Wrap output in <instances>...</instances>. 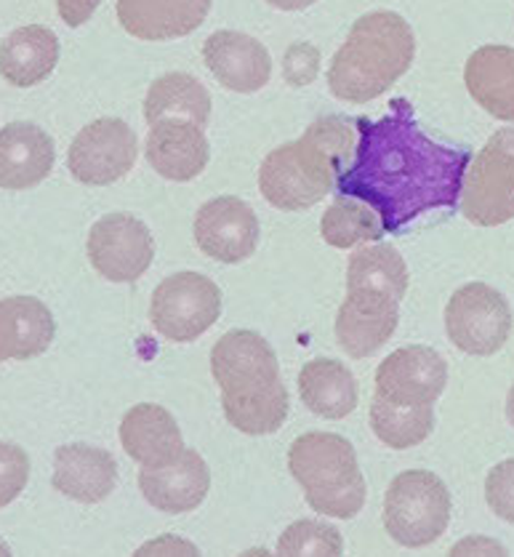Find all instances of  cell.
I'll return each mask as SVG.
<instances>
[{
  "label": "cell",
  "instance_id": "5bb4252c",
  "mask_svg": "<svg viewBox=\"0 0 514 557\" xmlns=\"http://www.w3.org/2000/svg\"><path fill=\"white\" fill-rule=\"evenodd\" d=\"M400 323V301L376 288L347 292L336 315V342L354 360L371 358L392 339Z\"/></svg>",
  "mask_w": 514,
  "mask_h": 557
},
{
  "label": "cell",
  "instance_id": "d590c367",
  "mask_svg": "<svg viewBox=\"0 0 514 557\" xmlns=\"http://www.w3.org/2000/svg\"><path fill=\"white\" fill-rule=\"evenodd\" d=\"M464 553H480V555H506V549L501 547L499 542L493 539H464L453 547V555H464Z\"/></svg>",
  "mask_w": 514,
  "mask_h": 557
},
{
  "label": "cell",
  "instance_id": "e0dca14e",
  "mask_svg": "<svg viewBox=\"0 0 514 557\" xmlns=\"http://www.w3.org/2000/svg\"><path fill=\"white\" fill-rule=\"evenodd\" d=\"M147 163L168 182H192L205 171L211 147L203 128L181 117H165L150 126L145 147Z\"/></svg>",
  "mask_w": 514,
  "mask_h": 557
},
{
  "label": "cell",
  "instance_id": "277c9868",
  "mask_svg": "<svg viewBox=\"0 0 514 557\" xmlns=\"http://www.w3.org/2000/svg\"><path fill=\"white\" fill-rule=\"evenodd\" d=\"M413 57L416 38L403 16L371 11L354 22L344 46L330 59V94L350 104L374 102L411 70Z\"/></svg>",
  "mask_w": 514,
  "mask_h": 557
},
{
  "label": "cell",
  "instance_id": "d4e9b609",
  "mask_svg": "<svg viewBox=\"0 0 514 557\" xmlns=\"http://www.w3.org/2000/svg\"><path fill=\"white\" fill-rule=\"evenodd\" d=\"M299 395L301 403L310 408L315 417L344 419L358 408L360 389L354 373L344 363L330 358L310 360L299 373Z\"/></svg>",
  "mask_w": 514,
  "mask_h": 557
},
{
  "label": "cell",
  "instance_id": "ac0fdd59",
  "mask_svg": "<svg viewBox=\"0 0 514 557\" xmlns=\"http://www.w3.org/2000/svg\"><path fill=\"white\" fill-rule=\"evenodd\" d=\"M57 147L38 123L14 121L0 128V187L9 193L38 187L54 171Z\"/></svg>",
  "mask_w": 514,
  "mask_h": 557
},
{
  "label": "cell",
  "instance_id": "4fadbf2b",
  "mask_svg": "<svg viewBox=\"0 0 514 557\" xmlns=\"http://www.w3.org/2000/svg\"><path fill=\"white\" fill-rule=\"evenodd\" d=\"M192 230L200 251L222 264H240L251 259L262 235L256 213L235 195H222L200 206Z\"/></svg>",
  "mask_w": 514,
  "mask_h": 557
},
{
  "label": "cell",
  "instance_id": "484cf974",
  "mask_svg": "<svg viewBox=\"0 0 514 557\" xmlns=\"http://www.w3.org/2000/svg\"><path fill=\"white\" fill-rule=\"evenodd\" d=\"M165 117L198 123L200 128L211 121V94L198 78L187 73H165L152 81L145 97V121L158 123Z\"/></svg>",
  "mask_w": 514,
  "mask_h": 557
},
{
  "label": "cell",
  "instance_id": "52a82bcc",
  "mask_svg": "<svg viewBox=\"0 0 514 557\" xmlns=\"http://www.w3.org/2000/svg\"><path fill=\"white\" fill-rule=\"evenodd\" d=\"M466 222L499 227L514 219V128H501L464 171L459 198Z\"/></svg>",
  "mask_w": 514,
  "mask_h": 557
},
{
  "label": "cell",
  "instance_id": "ffe728a7",
  "mask_svg": "<svg viewBox=\"0 0 514 557\" xmlns=\"http://www.w3.org/2000/svg\"><path fill=\"white\" fill-rule=\"evenodd\" d=\"M51 485L59 494L80 505H99L115 491L117 461L104 448L86 446V443L62 446L54 454Z\"/></svg>",
  "mask_w": 514,
  "mask_h": 557
},
{
  "label": "cell",
  "instance_id": "ba28073f",
  "mask_svg": "<svg viewBox=\"0 0 514 557\" xmlns=\"http://www.w3.org/2000/svg\"><path fill=\"white\" fill-rule=\"evenodd\" d=\"M222 315V292L200 272H176L152 292V329L176 345L203 336Z\"/></svg>",
  "mask_w": 514,
  "mask_h": 557
},
{
  "label": "cell",
  "instance_id": "83f0119b",
  "mask_svg": "<svg viewBox=\"0 0 514 557\" xmlns=\"http://www.w3.org/2000/svg\"><path fill=\"white\" fill-rule=\"evenodd\" d=\"M371 426L387 448L408 451L432 435L435 411L432 406H394L381 398L371 403Z\"/></svg>",
  "mask_w": 514,
  "mask_h": 557
},
{
  "label": "cell",
  "instance_id": "4dcf8cb0",
  "mask_svg": "<svg viewBox=\"0 0 514 557\" xmlns=\"http://www.w3.org/2000/svg\"><path fill=\"white\" fill-rule=\"evenodd\" d=\"M29 456L16 443H0V509L9 507L25 491Z\"/></svg>",
  "mask_w": 514,
  "mask_h": 557
},
{
  "label": "cell",
  "instance_id": "1f68e13d",
  "mask_svg": "<svg viewBox=\"0 0 514 557\" xmlns=\"http://www.w3.org/2000/svg\"><path fill=\"white\" fill-rule=\"evenodd\" d=\"M486 502L496 518L514 525V459L501 461L488 472Z\"/></svg>",
  "mask_w": 514,
  "mask_h": 557
},
{
  "label": "cell",
  "instance_id": "d6986e66",
  "mask_svg": "<svg viewBox=\"0 0 514 557\" xmlns=\"http://www.w3.org/2000/svg\"><path fill=\"white\" fill-rule=\"evenodd\" d=\"M214 0H117V22L131 38L161 44L185 38L205 22Z\"/></svg>",
  "mask_w": 514,
  "mask_h": 557
},
{
  "label": "cell",
  "instance_id": "f546056e",
  "mask_svg": "<svg viewBox=\"0 0 514 557\" xmlns=\"http://www.w3.org/2000/svg\"><path fill=\"white\" fill-rule=\"evenodd\" d=\"M344 553V539L334 525L321 520H299L288 525L277 539V555H325L336 557Z\"/></svg>",
  "mask_w": 514,
  "mask_h": 557
},
{
  "label": "cell",
  "instance_id": "30bf717a",
  "mask_svg": "<svg viewBox=\"0 0 514 557\" xmlns=\"http://www.w3.org/2000/svg\"><path fill=\"white\" fill-rule=\"evenodd\" d=\"M139 139L121 117H99L80 128L67 152V169L75 182L88 187H108L134 169Z\"/></svg>",
  "mask_w": 514,
  "mask_h": 557
},
{
  "label": "cell",
  "instance_id": "7a4b0ae2",
  "mask_svg": "<svg viewBox=\"0 0 514 557\" xmlns=\"http://www.w3.org/2000/svg\"><path fill=\"white\" fill-rule=\"evenodd\" d=\"M358 128L350 117L325 115L304 136L275 147L259 169L264 200L280 211H304L317 206L352 165Z\"/></svg>",
  "mask_w": 514,
  "mask_h": 557
},
{
  "label": "cell",
  "instance_id": "d6a6232c",
  "mask_svg": "<svg viewBox=\"0 0 514 557\" xmlns=\"http://www.w3.org/2000/svg\"><path fill=\"white\" fill-rule=\"evenodd\" d=\"M321 73V51L312 44H293L283 57V78L288 86L304 88Z\"/></svg>",
  "mask_w": 514,
  "mask_h": 557
},
{
  "label": "cell",
  "instance_id": "5b68a950",
  "mask_svg": "<svg viewBox=\"0 0 514 557\" xmlns=\"http://www.w3.org/2000/svg\"><path fill=\"white\" fill-rule=\"evenodd\" d=\"M288 470L315 512L352 520L365 505L368 485L360 472L358 454L336 432H306L288 448Z\"/></svg>",
  "mask_w": 514,
  "mask_h": 557
},
{
  "label": "cell",
  "instance_id": "3957f363",
  "mask_svg": "<svg viewBox=\"0 0 514 557\" xmlns=\"http://www.w3.org/2000/svg\"><path fill=\"white\" fill-rule=\"evenodd\" d=\"M211 373L222 389L224 417L243 435H269L288 419L291 398L280 363L256 331L224 334L211 349Z\"/></svg>",
  "mask_w": 514,
  "mask_h": 557
},
{
  "label": "cell",
  "instance_id": "8fae6325",
  "mask_svg": "<svg viewBox=\"0 0 514 557\" xmlns=\"http://www.w3.org/2000/svg\"><path fill=\"white\" fill-rule=\"evenodd\" d=\"M88 262L110 283H134L155 259V240L141 219L131 213H108L88 233Z\"/></svg>",
  "mask_w": 514,
  "mask_h": 557
},
{
  "label": "cell",
  "instance_id": "2e32d148",
  "mask_svg": "<svg viewBox=\"0 0 514 557\" xmlns=\"http://www.w3.org/2000/svg\"><path fill=\"white\" fill-rule=\"evenodd\" d=\"M139 491L152 507L168 515L198 509L211 491V470L192 448H185L163 467H141Z\"/></svg>",
  "mask_w": 514,
  "mask_h": 557
},
{
  "label": "cell",
  "instance_id": "8992f818",
  "mask_svg": "<svg viewBox=\"0 0 514 557\" xmlns=\"http://www.w3.org/2000/svg\"><path fill=\"white\" fill-rule=\"evenodd\" d=\"M451 509V491L435 472L405 470L384 496V529L400 547H429L448 531Z\"/></svg>",
  "mask_w": 514,
  "mask_h": 557
},
{
  "label": "cell",
  "instance_id": "e575fe53",
  "mask_svg": "<svg viewBox=\"0 0 514 557\" xmlns=\"http://www.w3.org/2000/svg\"><path fill=\"white\" fill-rule=\"evenodd\" d=\"M147 553H155V555H171V553L198 555V547H195V544H190V542H181V539L161 536V539H158V542L145 544V547L139 549V555H147Z\"/></svg>",
  "mask_w": 514,
  "mask_h": 557
},
{
  "label": "cell",
  "instance_id": "836d02e7",
  "mask_svg": "<svg viewBox=\"0 0 514 557\" xmlns=\"http://www.w3.org/2000/svg\"><path fill=\"white\" fill-rule=\"evenodd\" d=\"M102 0H57V11L67 27H83Z\"/></svg>",
  "mask_w": 514,
  "mask_h": 557
},
{
  "label": "cell",
  "instance_id": "8d00e7d4",
  "mask_svg": "<svg viewBox=\"0 0 514 557\" xmlns=\"http://www.w3.org/2000/svg\"><path fill=\"white\" fill-rule=\"evenodd\" d=\"M269 3L272 9H280V11H306L310 5H315L317 0H264Z\"/></svg>",
  "mask_w": 514,
  "mask_h": 557
},
{
  "label": "cell",
  "instance_id": "f1b7e54d",
  "mask_svg": "<svg viewBox=\"0 0 514 557\" xmlns=\"http://www.w3.org/2000/svg\"><path fill=\"white\" fill-rule=\"evenodd\" d=\"M321 235L328 246L352 248L358 243H379L387 230H384L379 213L368 203L350 198V195H339L323 213Z\"/></svg>",
  "mask_w": 514,
  "mask_h": 557
},
{
  "label": "cell",
  "instance_id": "7c38bea8",
  "mask_svg": "<svg viewBox=\"0 0 514 557\" xmlns=\"http://www.w3.org/2000/svg\"><path fill=\"white\" fill-rule=\"evenodd\" d=\"M446 384L448 363L432 347H400L376 369V398L394 406H435Z\"/></svg>",
  "mask_w": 514,
  "mask_h": 557
},
{
  "label": "cell",
  "instance_id": "4316f807",
  "mask_svg": "<svg viewBox=\"0 0 514 557\" xmlns=\"http://www.w3.org/2000/svg\"><path fill=\"white\" fill-rule=\"evenodd\" d=\"M408 264L400 251L387 243L376 246H363L350 257L347 267V292L354 288H376V292L389 294L392 299L403 301L408 294Z\"/></svg>",
  "mask_w": 514,
  "mask_h": 557
},
{
  "label": "cell",
  "instance_id": "44dd1931",
  "mask_svg": "<svg viewBox=\"0 0 514 557\" xmlns=\"http://www.w3.org/2000/svg\"><path fill=\"white\" fill-rule=\"evenodd\" d=\"M121 446L136 465L163 467L185 451V437L163 406L139 403L123 417Z\"/></svg>",
  "mask_w": 514,
  "mask_h": 557
},
{
  "label": "cell",
  "instance_id": "603a6c76",
  "mask_svg": "<svg viewBox=\"0 0 514 557\" xmlns=\"http://www.w3.org/2000/svg\"><path fill=\"white\" fill-rule=\"evenodd\" d=\"M466 91L496 121L514 123V49L488 44L464 64Z\"/></svg>",
  "mask_w": 514,
  "mask_h": 557
},
{
  "label": "cell",
  "instance_id": "9c48e42d",
  "mask_svg": "<svg viewBox=\"0 0 514 557\" xmlns=\"http://www.w3.org/2000/svg\"><path fill=\"white\" fill-rule=\"evenodd\" d=\"M446 334L461 352L496 355L512 334L510 301L488 283H466L448 299Z\"/></svg>",
  "mask_w": 514,
  "mask_h": 557
},
{
  "label": "cell",
  "instance_id": "6da1fadb",
  "mask_svg": "<svg viewBox=\"0 0 514 557\" xmlns=\"http://www.w3.org/2000/svg\"><path fill=\"white\" fill-rule=\"evenodd\" d=\"M389 107L379 121H354L358 147L336 189L368 203L387 233H400L422 213L456 209L472 152L429 139L405 99Z\"/></svg>",
  "mask_w": 514,
  "mask_h": 557
},
{
  "label": "cell",
  "instance_id": "cb8c5ba5",
  "mask_svg": "<svg viewBox=\"0 0 514 557\" xmlns=\"http://www.w3.org/2000/svg\"><path fill=\"white\" fill-rule=\"evenodd\" d=\"M59 64V38L54 29L27 25L14 29L0 44V78L14 88H33L54 73Z\"/></svg>",
  "mask_w": 514,
  "mask_h": 557
},
{
  "label": "cell",
  "instance_id": "74e56055",
  "mask_svg": "<svg viewBox=\"0 0 514 557\" xmlns=\"http://www.w3.org/2000/svg\"><path fill=\"white\" fill-rule=\"evenodd\" d=\"M506 419L514 426V384L510 387V395H506Z\"/></svg>",
  "mask_w": 514,
  "mask_h": 557
},
{
  "label": "cell",
  "instance_id": "9a60e30c",
  "mask_svg": "<svg viewBox=\"0 0 514 557\" xmlns=\"http://www.w3.org/2000/svg\"><path fill=\"white\" fill-rule=\"evenodd\" d=\"M203 62L209 73L227 91L256 94L272 78V57L267 46L235 29H218L203 44Z\"/></svg>",
  "mask_w": 514,
  "mask_h": 557
},
{
  "label": "cell",
  "instance_id": "7402d4cb",
  "mask_svg": "<svg viewBox=\"0 0 514 557\" xmlns=\"http://www.w3.org/2000/svg\"><path fill=\"white\" fill-rule=\"evenodd\" d=\"M57 334L54 315L35 296L0 299V363L40 358Z\"/></svg>",
  "mask_w": 514,
  "mask_h": 557
}]
</instances>
